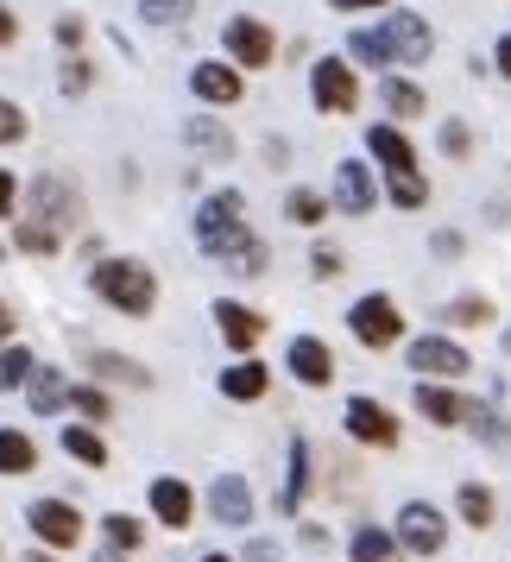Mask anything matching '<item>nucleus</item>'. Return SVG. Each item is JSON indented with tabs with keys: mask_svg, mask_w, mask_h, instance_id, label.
Here are the masks:
<instances>
[{
	"mask_svg": "<svg viewBox=\"0 0 511 562\" xmlns=\"http://www.w3.org/2000/svg\"><path fill=\"white\" fill-rule=\"evenodd\" d=\"M379 32L391 38L398 64H430L435 38H430V20H423V13H410V7H391V20H385Z\"/></svg>",
	"mask_w": 511,
	"mask_h": 562,
	"instance_id": "nucleus-10",
	"label": "nucleus"
},
{
	"mask_svg": "<svg viewBox=\"0 0 511 562\" xmlns=\"http://www.w3.org/2000/svg\"><path fill=\"white\" fill-rule=\"evenodd\" d=\"M467 146H474V139H467V127H461V121H448V127H442V153L467 158Z\"/></svg>",
	"mask_w": 511,
	"mask_h": 562,
	"instance_id": "nucleus-42",
	"label": "nucleus"
},
{
	"mask_svg": "<svg viewBox=\"0 0 511 562\" xmlns=\"http://www.w3.org/2000/svg\"><path fill=\"white\" fill-rule=\"evenodd\" d=\"M304 486H309V442L304 436H291V481H284V493H279V512L304 506Z\"/></svg>",
	"mask_w": 511,
	"mask_h": 562,
	"instance_id": "nucleus-23",
	"label": "nucleus"
},
{
	"mask_svg": "<svg viewBox=\"0 0 511 562\" xmlns=\"http://www.w3.org/2000/svg\"><path fill=\"white\" fill-rule=\"evenodd\" d=\"M196 240H203V254H215V259L247 240V228H240V190H215V196L196 209Z\"/></svg>",
	"mask_w": 511,
	"mask_h": 562,
	"instance_id": "nucleus-3",
	"label": "nucleus"
},
{
	"mask_svg": "<svg viewBox=\"0 0 511 562\" xmlns=\"http://www.w3.org/2000/svg\"><path fill=\"white\" fill-rule=\"evenodd\" d=\"M348 329H354L366 348H391V341L405 335V316H398V304H391V297H379V291H373V297H360V304L348 310Z\"/></svg>",
	"mask_w": 511,
	"mask_h": 562,
	"instance_id": "nucleus-5",
	"label": "nucleus"
},
{
	"mask_svg": "<svg viewBox=\"0 0 511 562\" xmlns=\"http://www.w3.org/2000/svg\"><path fill=\"white\" fill-rule=\"evenodd\" d=\"M57 45H82V26H77V20H57Z\"/></svg>",
	"mask_w": 511,
	"mask_h": 562,
	"instance_id": "nucleus-47",
	"label": "nucleus"
},
{
	"mask_svg": "<svg viewBox=\"0 0 511 562\" xmlns=\"http://www.w3.org/2000/svg\"><path fill=\"white\" fill-rule=\"evenodd\" d=\"M309 95L322 114H354L360 108V82L354 70L341 64V57H316V70H309Z\"/></svg>",
	"mask_w": 511,
	"mask_h": 562,
	"instance_id": "nucleus-4",
	"label": "nucleus"
},
{
	"mask_svg": "<svg viewBox=\"0 0 511 562\" xmlns=\"http://www.w3.org/2000/svg\"><path fill=\"white\" fill-rule=\"evenodd\" d=\"M341 266H348V259L334 254V247H316V254H309V272H316V279H341Z\"/></svg>",
	"mask_w": 511,
	"mask_h": 562,
	"instance_id": "nucleus-41",
	"label": "nucleus"
},
{
	"mask_svg": "<svg viewBox=\"0 0 511 562\" xmlns=\"http://www.w3.org/2000/svg\"><path fill=\"white\" fill-rule=\"evenodd\" d=\"M284 215H291L297 228H316V222L329 215V203H322L316 190H291V196H284Z\"/></svg>",
	"mask_w": 511,
	"mask_h": 562,
	"instance_id": "nucleus-32",
	"label": "nucleus"
},
{
	"mask_svg": "<svg viewBox=\"0 0 511 562\" xmlns=\"http://www.w3.org/2000/svg\"><path fill=\"white\" fill-rule=\"evenodd\" d=\"M348 52H354L360 64H373V70L398 64V52H391V38H385V32H354V38H348Z\"/></svg>",
	"mask_w": 511,
	"mask_h": 562,
	"instance_id": "nucleus-31",
	"label": "nucleus"
},
{
	"mask_svg": "<svg viewBox=\"0 0 511 562\" xmlns=\"http://www.w3.org/2000/svg\"><path fill=\"white\" fill-rule=\"evenodd\" d=\"M139 518H121V512H114V518H107V550H139Z\"/></svg>",
	"mask_w": 511,
	"mask_h": 562,
	"instance_id": "nucleus-39",
	"label": "nucleus"
},
{
	"mask_svg": "<svg viewBox=\"0 0 511 562\" xmlns=\"http://www.w3.org/2000/svg\"><path fill=\"white\" fill-rule=\"evenodd\" d=\"M329 7H341V13H360V7H391V0H329Z\"/></svg>",
	"mask_w": 511,
	"mask_h": 562,
	"instance_id": "nucleus-49",
	"label": "nucleus"
},
{
	"mask_svg": "<svg viewBox=\"0 0 511 562\" xmlns=\"http://www.w3.org/2000/svg\"><path fill=\"white\" fill-rule=\"evenodd\" d=\"M240 562H279V543H265V537H259V543H247V557Z\"/></svg>",
	"mask_w": 511,
	"mask_h": 562,
	"instance_id": "nucleus-44",
	"label": "nucleus"
},
{
	"mask_svg": "<svg viewBox=\"0 0 511 562\" xmlns=\"http://www.w3.org/2000/svg\"><path fill=\"white\" fill-rule=\"evenodd\" d=\"M183 146H196L203 158H234V133L222 121H208V114H190L183 121Z\"/></svg>",
	"mask_w": 511,
	"mask_h": 562,
	"instance_id": "nucleus-20",
	"label": "nucleus"
},
{
	"mask_svg": "<svg viewBox=\"0 0 511 562\" xmlns=\"http://www.w3.org/2000/svg\"><path fill=\"white\" fill-rule=\"evenodd\" d=\"M417 411H423V417H430L435 430H455V424H467V398H461V392H448V385H435V380H423L417 385Z\"/></svg>",
	"mask_w": 511,
	"mask_h": 562,
	"instance_id": "nucleus-13",
	"label": "nucleus"
},
{
	"mask_svg": "<svg viewBox=\"0 0 511 562\" xmlns=\"http://www.w3.org/2000/svg\"><path fill=\"white\" fill-rule=\"evenodd\" d=\"M64 89H70V95H77V89H89V64H77V57H70V64H64Z\"/></svg>",
	"mask_w": 511,
	"mask_h": 562,
	"instance_id": "nucleus-43",
	"label": "nucleus"
},
{
	"mask_svg": "<svg viewBox=\"0 0 511 562\" xmlns=\"http://www.w3.org/2000/svg\"><path fill=\"white\" fill-rule=\"evenodd\" d=\"M203 562H228V557H203Z\"/></svg>",
	"mask_w": 511,
	"mask_h": 562,
	"instance_id": "nucleus-53",
	"label": "nucleus"
},
{
	"mask_svg": "<svg viewBox=\"0 0 511 562\" xmlns=\"http://www.w3.org/2000/svg\"><path fill=\"white\" fill-rule=\"evenodd\" d=\"M95 291L114 310H127V316H152V304H158V284L139 259H102L95 266Z\"/></svg>",
	"mask_w": 511,
	"mask_h": 562,
	"instance_id": "nucleus-2",
	"label": "nucleus"
},
{
	"mask_svg": "<svg viewBox=\"0 0 511 562\" xmlns=\"http://www.w3.org/2000/svg\"><path fill=\"white\" fill-rule=\"evenodd\" d=\"M64 456H77L82 468H107V442L89 424H64Z\"/></svg>",
	"mask_w": 511,
	"mask_h": 562,
	"instance_id": "nucleus-22",
	"label": "nucleus"
},
{
	"mask_svg": "<svg viewBox=\"0 0 511 562\" xmlns=\"http://www.w3.org/2000/svg\"><path fill=\"white\" fill-rule=\"evenodd\" d=\"M190 89H196L203 102L228 108V102H240V70H234V64H196V70H190Z\"/></svg>",
	"mask_w": 511,
	"mask_h": 562,
	"instance_id": "nucleus-17",
	"label": "nucleus"
},
{
	"mask_svg": "<svg viewBox=\"0 0 511 562\" xmlns=\"http://www.w3.org/2000/svg\"><path fill=\"white\" fill-rule=\"evenodd\" d=\"M334 209H341V215H366V209H379L373 171H366L360 158H341V165H334Z\"/></svg>",
	"mask_w": 511,
	"mask_h": 562,
	"instance_id": "nucleus-12",
	"label": "nucleus"
},
{
	"mask_svg": "<svg viewBox=\"0 0 511 562\" xmlns=\"http://www.w3.org/2000/svg\"><path fill=\"white\" fill-rule=\"evenodd\" d=\"M208 512H215L222 525H247V518H253V486L240 481V474H222V481L208 486Z\"/></svg>",
	"mask_w": 511,
	"mask_h": 562,
	"instance_id": "nucleus-14",
	"label": "nucleus"
},
{
	"mask_svg": "<svg viewBox=\"0 0 511 562\" xmlns=\"http://www.w3.org/2000/svg\"><path fill=\"white\" fill-rule=\"evenodd\" d=\"M492 57H499V77H511V32L499 38V52H492Z\"/></svg>",
	"mask_w": 511,
	"mask_h": 562,
	"instance_id": "nucleus-48",
	"label": "nucleus"
},
{
	"mask_svg": "<svg viewBox=\"0 0 511 562\" xmlns=\"http://www.w3.org/2000/svg\"><path fill=\"white\" fill-rule=\"evenodd\" d=\"M506 355H511V335H506Z\"/></svg>",
	"mask_w": 511,
	"mask_h": 562,
	"instance_id": "nucleus-54",
	"label": "nucleus"
},
{
	"mask_svg": "<svg viewBox=\"0 0 511 562\" xmlns=\"http://www.w3.org/2000/svg\"><path fill=\"white\" fill-rule=\"evenodd\" d=\"M222 266H228L234 279H259V272H265V240H253V234H247L240 247H228V254H222Z\"/></svg>",
	"mask_w": 511,
	"mask_h": 562,
	"instance_id": "nucleus-29",
	"label": "nucleus"
},
{
	"mask_svg": "<svg viewBox=\"0 0 511 562\" xmlns=\"http://www.w3.org/2000/svg\"><path fill=\"white\" fill-rule=\"evenodd\" d=\"M410 367H417L423 380H461L474 360H467V348L448 341V335H417V341H410Z\"/></svg>",
	"mask_w": 511,
	"mask_h": 562,
	"instance_id": "nucleus-8",
	"label": "nucleus"
},
{
	"mask_svg": "<svg viewBox=\"0 0 511 562\" xmlns=\"http://www.w3.org/2000/svg\"><path fill=\"white\" fill-rule=\"evenodd\" d=\"M70 405H77L82 417H95V424H102V417H114V398H107L102 385H77V392H70Z\"/></svg>",
	"mask_w": 511,
	"mask_h": 562,
	"instance_id": "nucleus-37",
	"label": "nucleus"
},
{
	"mask_svg": "<svg viewBox=\"0 0 511 562\" xmlns=\"http://www.w3.org/2000/svg\"><path fill=\"white\" fill-rule=\"evenodd\" d=\"M379 102L391 108V114H398V121H410V114H423V89H417V82H405V77H385L379 82Z\"/></svg>",
	"mask_w": 511,
	"mask_h": 562,
	"instance_id": "nucleus-25",
	"label": "nucleus"
},
{
	"mask_svg": "<svg viewBox=\"0 0 511 562\" xmlns=\"http://www.w3.org/2000/svg\"><path fill=\"white\" fill-rule=\"evenodd\" d=\"M32 373H38V360L26 348H0V385H26Z\"/></svg>",
	"mask_w": 511,
	"mask_h": 562,
	"instance_id": "nucleus-34",
	"label": "nucleus"
},
{
	"mask_svg": "<svg viewBox=\"0 0 511 562\" xmlns=\"http://www.w3.org/2000/svg\"><path fill=\"white\" fill-rule=\"evenodd\" d=\"M38 468V449H32L26 430H0V474H32Z\"/></svg>",
	"mask_w": 511,
	"mask_h": 562,
	"instance_id": "nucleus-24",
	"label": "nucleus"
},
{
	"mask_svg": "<svg viewBox=\"0 0 511 562\" xmlns=\"http://www.w3.org/2000/svg\"><path fill=\"white\" fill-rule=\"evenodd\" d=\"M70 392H77V385H64V373H57V367H38V373L26 380V398H32V411H38V417H57V411L70 405Z\"/></svg>",
	"mask_w": 511,
	"mask_h": 562,
	"instance_id": "nucleus-19",
	"label": "nucleus"
},
{
	"mask_svg": "<svg viewBox=\"0 0 511 562\" xmlns=\"http://www.w3.org/2000/svg\"><path fill=\"white\" fill-rule=\"evenodd\" d=\"M26 562H52V557H45V550H38V557H26Z\"/></svg>",
	"mask_w": 511,
	"mask_h": 562,
	"instance_id": "nucleus-52",
	"label": "nucleus"
},
{
	"mask_svg": "<svg viewBox=\"0 0 511 562\" xmlns=\"http://www.w3.org/2000/svg\"><path fill=\"white\" fill-rule=\"evenodd\" d=\"M366 153L385 165V178H398V171H417V153H410V139L398 127H373L366 133Z\"/></svg>",
	"mask_w": 511,
	"mask_h": 562,
	"instance_id": "nucleus-18",
	"label": "nucleus"
},
{
	"mask_svg": "<svg viewBox=\"0 0 511 562\" xmlns=\"http://www.w3.org/2000/svg\"><path fill=\"white\" fill-rule=\"evenodd\" d=\"M95 373H102V380H127V385H146V367H133V360H121V355H95Z\"/></svg>",
	"mask_w": 511,
	"mask_h": 562,
	"instance_id": "nucleus-38",
	"label": "nucleus"
},
{
	"mask_svg": "<svg viewBox=\"0 0 511 562\" xmlns=\"http://www.w3.org/2000/svg\"><path fill=\"white\" fill-rule=\"evenodd\" d=\"M455 506H461V518H467V525H474V531H486V525H492V493H486L480 481H467L455 493Z\"/></svg>",
	"mask_w": 511,
	"mask_h": 562,
	"instance_id": "nucleus-30",
	"label": "nucleus"
},
{
	"mask_svg": "<svg viewBox=\"0 0 511 562\" xmlns=\"http://www.w3.org/2000/svg\"><path fill=\"white\" fill-rule=\"evenodd\" d=\"M152 512H158V525H171V531H183L190 525V486L183 481H152Z\"/></svg>",
	"mask_w": 511,
	"mask_h": 562,
	"instance_id": "nucleus-21",
	"label": "nucleus"
},
{
	"mask_svg": "<svg viewBox=\"0 0 511 562\" xmlns=\"http://www.w3.org/2000/svg\"><path fill=\"white\" fill-rule=\"evenodd\" d=\"M13 196H20V183H13L7 171H0V215H13Z\"/></svg>",
	"mask_w": 511,
	"mask_h": 562,
	"instance_id": "nucleus-46",
	"label": "nucleus"
},
{
	"mask_svg": "<svg viewBox=\"0 0 511 562\" xmlns=\"http://www.w3.org/2000/svg\"><path fill=\"white\" fill-rule=\"evenodd\" d=\"M95 562H127V557H121V550H102V557H95Z\"/></svg>",
	"mask_w": 511,
	"mask_h": 562,
	"instance_id": "nucleus-51",
	"label": "nucleus"
},
{
	"mask_svg": "<svg viewBox=\"0 0 511 562\" xmlns=\"http://www.w3.org/2000/svg\"><path fill=\"white\" fill-rule=\"evenodd\" d=\"M291 373H297L304 385H329V380H334L329 341H316V335H297V341H291Z\"/></svg>",
	"mask_w": 511,
	"mask_h": 562,
	"instance_id": "nucleus-15",
	"label": "nucleus"
},
{
	"mask_svg": "<svg viewBox=\"0 0 511 562\" xmlns=\"http://www.w3.org/2000/svg\"><path fill=\"white\" fill-rule=\"evenodd\" d=\"M265 380H272V373H265L259 360H240V367H228V373H222V392H228V398H259V392H265Z\"/></svg>",
	"mask_w": 511,
	"mask_h": 562,
	"instance_id": "nucleus-28",
	"label": "nucleus"
},
{
	"mask_svg": "<svg viewBox=\"0 0 511 562\" xmlns=\"http://www.w3.org/2000/svg\"><path fill=\"white\" fill-rule=\"evenodd\" d=\"M215 329H222V341H228V348H253L259 335H265V316L222 297V304H215Z\"/></svg>",
	"mask_w": 511,
	"mask_h": 562,
	"instance_id": "nucleus-16",
	"label": "nucleus"
},
{
	"mask_svg": "<svg viewBox=\"0 0 511 562\" xmlns=\"http://www.w3.org/2000/svg\"><path fill=\"white\" fill-rule=\"evenodd\" d=\"M222 45H228L234 64H247V70H265L272 57H279V38L259 26L253 13H234L228 26H222Z\"/></svg>",
	"mask_w": 511,
	"mask_h": 562,
	"instance_id": "nucleus-7",
	"label": "nucleus"
},
{
	"mask_svg": "<svg viewBox=\"0 0 511 562\" xmlns=\"http://www.w3.org/2000/svg\"><path fill=\"white\" fill-rule=\"evenodd\" d=\"M26 525L52 550H70V543H82V512L70 506V499H38V506H26Z\"/></svg>",
	"mask_w": 511,
	"mask_h": 562,
	"instance_id": "nucleus-9",
	"label": "nucleus"
},
{
	"mask_svg": "<svg viewBox=\"0 0 511 562\" xmlns=\"http://www.w3.org/2000/svg\"><path fill=\"white\" fill-rule=\"evenodd\" d=\"M7 335H13V310L0 304V348H7Z\"/></svg>",
	"mask_w": 511,
	"mask_h": 562,
	"instance_id": "nucleus-50",
	"label": "nucleus"
},
{
	"mask_svg": "<svg viewBox=\"0 0 511 562\" xmlns=\"http://www.w3.org/2000/svg\"><path fill=\"white\" fill-rule=\"evenodd\" d=\"M398 543H405L410 557H435V550L448 543V518H442L430 499H410V506L398 512Z\"/></svg>",
	"mask_w": 511,
	"mask_h": 562,
	"instance_id": "nucleus-6",
	"label": "nucleus"
},
{
	"mask_svg": "<svg viewBox=\"0 0 511 562\" xmlns=\"http://www.w3.org/2000/svg\"><path fill=\"white\" fill-rule=\"evenodd\" d=\"M348 436L366 449H398V417L379 398H348Z\"/></svg>",
	"mask_w": 511,
	"mask_h": 562,
	"instance_id": "nucleus-11",
	"label": "nucleus"
},
{
	"mask_svg": "<svg viewBox=\"0 0 511 562\" xmlns=\"http://www.w3.org/2000/svg\"><path fill=\"white\" fill-rule=\"evenodd\" d=\"M139 13H146L152 26H178V20L196 13V0H139Z\"/></svg>",
	"mask_w": 511,
	"mask_h": 562,
	"instance_id": "nucleus-35",
	"label": "nucleus"
},
{
	"mask_svg": "<svg viewBox=\"0 0 511 562\" xmlns=\"http://www.w3.org/2000/svg\"><path fill=\"white\" fill-rule=\"evenodd\" d=\"M348 550H354V562H391V557H398V537L379 531V525H360Z\"/></svg>",
	"mask_w": 511,
	"mask_h": 562,
	"instance_id": "nucleus-26",
	"label": "nucleus"
},
{
	"mask_svg": "<svg viewBox=\"0 0 511 562\" xmlns=\"http://www.w3.org/2000/svg\"><path fill=\"white\" fill-rule=\"evenodd\" d=\"M442 316H448V323H461V329H480V323H492V304H486V297H455Z\"/></svg>",
	"mask_w": 511,
	"mask_h": 562,
	"instance_id": "nucleus-36",
	"label": "nucleus"
},
{
	"mask_svg": "<svg viewBox=\"0 0 511 562\" xmlns=\"http://www.w3.org/2000/svg\"><path fill=\"white\" fill-rule=\"evenodd\" d=\"M467 430L480 436L486 449H499V456H506V449H511V424H506V417H499V411L474 405V411H467Z\"/></svg>",
	"mask_w": 511,
	"mask_h": 562,
	"instance_id": "nucleus-27",
	"label": "nucleus"
},
{
	"mask_svg": "<svg viewBox=\"0 0 511 562\" xmlns=\"http://www.w3.org/2000/svg\"><path fill=\"white\" fill-rule=\"evenodd\" d=\"M385 190H391V203H398V209H423V203H430V183L417 178V171H398V178H385Z\"/></svg>",
	"mask_w": 511,
	"mask_h": 562,
	"instance_id": "nucleus-33",
	"label": "nucleus"
},
{
	"mask_svg": "<svg viewBox=\"0 0 511 562\" xmlns=\"http://www.w3.org/2000/svg\"><path fill=\"white\" fill-rule=\"evenodd\" d=\"M20 133H26V114H20V108H13L7 95H0V146H13Z\"/></svg>",
	"mask_w": 511,
	"mask_h": 562,
	"instance_id": "nucleus-40",
	"label": "nucleus"
},
{
	"mask_svg": "<svg viewBox=\"0 0 511 562\" xmlns=\"http://www.w3.org/2000/svg\"><path fill=\"white\" fill-rule=\"evenodd\" d=\"M20 38V20H13V7H0V45H13Z\"/></svg>",
	"mask_w": 511,
	"mask_h": 562,
	"instance_id": "nucleus-45",
	"label": "nucleus"
},
{
	"mask_svg": "<svg viewBox=\"0 0 511 562\" xmlns=\"http://www.w3.org/2000/svg\"><path fill=\"white\" fill-rule=\"evenodd\" d=\"M70 228H77V190L64 178H38L20 215V254H57Z\"/></svg>",
	"mask_w": 511,
	"mask_h": 562,
	"instance_id": "nucleus-1",
	"label": "nucleus"
}]
</instances>
